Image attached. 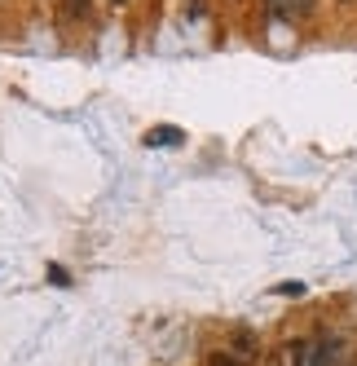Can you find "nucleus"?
I'll list each match as a JSON object with an SVG mask.
<instances>
[{
    "mask_svg": "<svg viewBox=\"0 0 357 366\" xmlns=\"http://www.w3.org/2000/svg\"><path fill=\"white\" fill-rule=\"evenodd\" d=\"M181 142V128H150L146 133V146H176Z\"/></svg>",
    "mask_w": 357,
    "mask_h": 366,
    "instance_id": "obj_5",
    "label": "nucleus"
},
{
    "mask_svg": "<svg viewBox=\"0 0 357 366\" xmlns=\"http://www.w3.org/2000/svg\"><path fill=\"white\" fill-rule=\"evenodd\" d=\"M318 9V0H283V22H296V18H309Z\"/></svg>",
    "mask_w": 357,
    "mask_h": 366,
    "instance_id": "obj_4",
    "label": "nucleus"
},
{
    "mask_svg": "<svg viewBox=\"0 0 357 366\" xmlns=\"http://www.w3.org/2000/svg\"><path fill=\"white\" fill-rule=\"evenodd\" d=\"M265 5L273 9V18H283V0H265Z\"/></svg>",
    "mask_w": 357,
    "mask_h": 366,
    "instance_id": "obj_8",
    "label": "nucleus"
},
{
    "mask_svg": "<svg viewBox=\"0 0 357 366\" xmlns=\"http://www.w3.org/2000/svg\"><path fill=\"white\" fill-rule=\"evenodd\" d=\"M229 357H238V362H256V357H261V340L251 335V331H234V335H229Z\"/></svg>",
    "mask_w": 357,
    "mask_h": 366,
    "instance_id": "obj_3",
    "label": "nucleus"
},
{
    "mask_svg": "<svg viewBox=\"0 0 357 366\" xmlns=\"http://www.w3.org/2000/svg\"><path fill=\"white\" fill-rule=\"evenodd\" d=\"M208 366H243V362H238V357H229V353H212Z\"/></svg>",
    "mask_w": 357,
    "mask_h": 366,
    "instance_id": "obj_7",
    "label": "nucleus"
},
{
    "mask_svg": "<svg viewBox=\"0 0 357 366\" xmlns=\"http://www.w3.org/2000/svg\"><path fill=\"white\" fill-rule=\"evenodd\" d=\"M340 357H344V340H340V335H322V340H313L309 366H340Z\"/></svg>",
    "mask_w": 357,
    "mask_h": 366,
    "instance_id": "obj_2",
    "label": "nucleus"
},
{
    "mask_svg": "<svg viewBox=\"0 0 357 366\" xmlns=\"http://www.w3.org/2000/svg\"><path fill=\"white\" fill-rule=\"evenodd\" d=\"M309 340H287V345H278L273 353H269V362L265 366H309Z\"/></svg>",
    "mask_w": 357,
    "mask_h": 366,
    "instance_id": "obj_1",
    "label": "nucleus"
},
{
    "mask_svg": "<svg viewBox=\"0 0 357 366\" xmlns=\"http://www.w3.org/2000/svg\"><path fill=\"white\" fill-rule=\"evenodd\" d=\"M340 5H353V0H340Z\"/></svg>",
    "mask_w": 357,
    "mask_h": 366,
    "instance_id": "obj_9",
    "label": "nucleus"
},
{
    "mask_svg": "<svg viewBox=\"0 0 357 366\" xmlns=\"http://www.w3.org/2000/svg\"><path fill=\"white\" fill-rule=\"evenodd\" d=\"M62 9H66V18H89L93 0H62Z\"/></svg>",
    "mask_w": 357,
    "mask_h": 366,
    "instance_id": "obj_6",
    "label": "nucleus"
}]
</instances>
